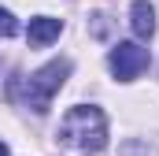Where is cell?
Returning a JSON list of instances; mask_svg holds the SVG:
<instances>
[{
	"label": "cell",
	"mask_w": 159,
	"mask_h": 156,
	"mask_svg": "<svg viewBox=\"0 0 159 156\" xmlns=\"http://www.w3.org/2000/svg\"><path fill=\"white\" fill-rule=\"evenodd\" d=\"M59 145L70 156H96L107 145V115L96 104H78L59 123Z\"/></svg>",
	"instance_id": "obj_1"
},
{
	"label": "cell",
	"mask_w": 159,
	"mask_h": 156,
	"mask_svg": "<svg viewBox=\"0 0 159 156\" xmlns=\"http://www.w3.org/2000/svg\"><path fill=\"white\" fill-rule=\"evenodd\" d=\"M67 75H70V60H52V63H44L41 71H34V75L22 82V100H26V108L48 112L52 97L63 89Z\"/></svg>",
	"instance_id": "obj_2"
},
{
	"label": "cell",
	"mask_w": 159,
	"mask_h": 156,
	"mask_svg": "<svg viewBox=\"0 0 159 156\" xmlns=\"http://www.w3.org/2000/svg\"><path fill=\"white\" fill-rule=\"evenodd\" d=\"M107 63H111V75L119 78V82H133V78L148 67V48H141V45H133V41H119V45L111 48Z\"/></svg>",
	"instance_id": "obj_3"
},
{
	"label": "cell",
	"mask_w": 159,
	"mask_h": 156,
	"mask_svg": "<svg viewBox=\"0 0 159 156\" xmlns=\"http://www.w3.org/2000/svg\"><path fill=\"white\" fill-rule=\"evenodd\" d=\"M59 34H63V22H59V19H52V15H37V19H30L26 41H30L34 48H44V45H52Z\"/></svg>",
	"instance_id": "obj_4"
},
{
	"label": "cell",
	"mask_w": 159,
	"mask_h": 156,
	"mask_svg": "<svg viewBox=\"0 0 159 156\" xmlns=\"http://www.w3.org/2000/svg\"><path fill=\"white\" fill-rule=\"evenodd\" d=\"M129 26H133V34L141 41H148L156 34V7H152L148 0H133V7H129Z\"/></svg>",
	"instance_id": "obj_5"
},
{
	"label": "cell",
	"mask_w": 159,
	"mask_h": 156,
	"mask_svg": "<svg viewBox=\"0 0 159 156\" xmlns=\"http://www.w3.org/2000/svg\"><path fill=\"white\" fill-rule=\"evenodd\" d=\"M119 156H159V149L148 145V141H141V138H129V141L119 145Z\"/></svg>",
	"instance_id": "obj_6"
},
{
	"label": "cell",
	"mask_w": 159,
	"mask_h": 156,
	"mask_svg": "<svg viewBox=\"0 0 159 156\" xmlns=\"http://www.w3.org/2000/svg\"><path fill=\"white\" fill-rule=\"evenodd\" d=\"M19 30V22H15V15L7 11V7H0V37H11Z\"/></svg>",
	"instance_id": "obj_7"
},
{
	"label": "cell",
	"mask_w": 159,
	"mask_h": 156,
	"mask_svg": "<svg viewBox=\"0 0 159 156\" xmlns=\"http://www.w3.org/2000/svg\"><path fill=\"white\" fill-rule=\"evenodd\" d=\"M0 156H7V145H4V141H0Z\"/></svg>",
	"instance_id": "obj_8"
}]
</instances>
